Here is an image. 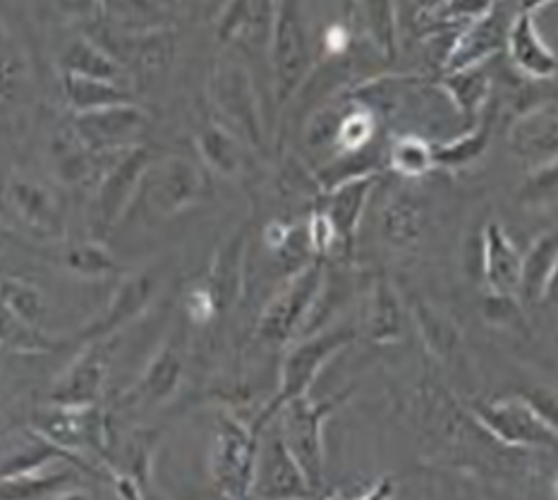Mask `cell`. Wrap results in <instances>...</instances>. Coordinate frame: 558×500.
I'll return each mask as SVG.
<instances>
[{
	"label": "cell",
	"mask_w": 558,
	"mask_h": 500,
	"mask_svg": "<svg viewBox=\"0 0 558 500\" xmlns=\"http://www.w3.org/2000/svg\"><path fill=\"white\" fill-rule=\"evenodd\" d=\"M324 264L314 259L293 273V278L278 290V295L266 304L259 321L257 336L269 345H283L290 338H295L302 326L307 324V316L317 304L324 290Z\"/></svg>",
	"instance_id": "cell-6"
},
{
	"label": "cell",
	"mask_w": 558,
	"mask_h": 500,
	"mask_svg": "<svg viewBox=\"0 0 558 500\" xmlns=\"http://www.w3.org/2000/svg\"><path fill=\"white\" fill-rule=\"evenodd\" d=\"M326 500H343L341 496H331V498H326Z\"/></svg>",
	"instance_id": "cell-50"
},
{
	"label": "cell",
	"mask_w": 558,
	"mask_h": 500,
	"mask_svg": "<svg viewBox=\"0 0 558 500\" xmlns=\"http://www.w3.org/2000/svg\"><path fill=\"white\" fill-rule=\"evenodd\" d=\"M151 163V151L140 144L116 154L113 161L101 170L92 199V240L104 242L123 221L132 199L147 180Z\"/></svg>",
	"instance_id": "cell-1"
},
{
	"label": "cell",
	"mask_w": 558,
	"mask_h": 500,
	"mask_svg": "<svg viewBox=\"0 0 558 500\" xmlns=\"http://www.w3.org/2000/svg\"><path fill=\"white\" fill-rule=\"evenodd\" d=\"M185 376V357L183 350L175 343L173 336H168L163 343L156 347L147 367L140 374V378L128 393L123 395V405L130 412H149L166 405L173 400L183 383Z\"/></svg>",
	"instance_id": "cell-14"
},
{
	"label": "cell",
	"mask_w": 558,
	"mask_h": 500,
	"mask_svg": "<svg viewBox=\"0 0 558 500\" xmlns=\"http://www.w3.org/2000/svg\"><path fill=\"white\" fill-rule=\"evenodd\" d=\"M345 395L314 400L312 395L298 398L278 412V436L283 438L288 453L293 455L298 467L305 474L312 491H319L326 472V448H324V422L331 417Z\"/></svg>",
	"instance_id": "cell-2"
},
{
	"label": "cell",
	"mask_w": 558,
	"mask_h": 500,
	"mask_svg": "<svg viewBox=\"0 0 558 500\" xmlns=\"http://www.w3.org/2000/svg\"><path fill=\"white\" fill-rule=\"evenodd\" d=\"M144 185L149 187V204L163 216L183 214L206 199L209 180L187 156H166L154 161Z\"/></svg>",
	"instance_id": "cell-11"
},
{
	"label": "cell",
	"mask_w": 558,
	"mask_h": 500,
	"mask_svg": "<svg viewBox=\"0 0 558 500\" xmlns=\"http://www.w3.org/2000/svg\"><path fill=\"white\" fill-rule=\"evenodd\" d=\"M544 302H549V304H554V307H558V266L549 280L547 292H544Z\"/></svg>",
	"instance_id": "cell-47"
},
{
	"label": "cell",
	"mask_w": 558,
	"mask_h": 500,
	"mask_svg": "<svg viewBox=\"0 0 558 500\" xmlns=\"http://www.w3.org/2000/svg\"><path fill=\"white\" fill-rule=\"evenodd\" d=\"M108 364H111V345L108 340L84 345L80 355L72 359L60 374L51 390L48 405L53 407H96L104 398L108 381Z\"/></svg>",
	"instance_id": "cell-13"
},
{
	"label": "cell",
	"mask_w": 558,
	"mask_h": 500,
	"mask_svg": "<svg viewBox=\"0 0 558 500\" xmlns=\"http://www.w3.org/2000/svg\"><path fill=\"white\" fill-rule=\"evenodd\" d=\"M470 414L496 441L511 448H554L558 431L544 414L523 395L477 400Z\"/></svg>",
	"instance_id": "cell-5"
},
{
	"label": "cell",
	"mask_w": 558,
	"mask_h": 500,
	"mask_svg": "<svg viewBox=\"0 0 558 500\" xmlns=\"http://www.w3.org/2000/svg\"><path fill=\"white\" fill-rule=\"evenodd\" d=\"M482 271L494 295H520V288H523V254L499 223H489L484 228Z\"/></svg>",
	"instance_id": "cell-19"
},
{
	"label": "cell",
	"mask_w": 558,
	"mask_h": 500,
	"mask_svg": "<svg viewBox=\"0 0 558 500\" xmlns=\"http://www.w3.org/2000/svg\"><path fill=\"white\" fill-rule=\"evenodd\" d=\"M0 300L27 324L44 328L46 300L36 285L22 278H0Z\"/></svg>",
	"instance_id": "cell-38"
},
{
	"label": "cell",
	"mask_w": 558,
	"mask_h": 500,
	"mask_svg": "<svg viewBox=\"0 0 558 500\" xmlns=\"http://www.w3.org/2000/svg\"><path fill=\"white\" fill-rule=\"evenodd\" d=\"M367 333L374 343L386 345L396 343L400 338V304L391 283L384 278H376L369 295L367 309Z\"/></svg>",
	"instance_id": "cell-33"
},
{
	"label": "cell",
	"mask_w": 558,
	"mask_h": 500,
	"mask_svg": "<svg viewBox=\"0 0 558 500\" xmlns=\"http://www.w3.org/2000/svg\"><path fill=\"white\" fill-rule=\"evenodd\" d=\"M271 68L278 106L288 103L290 96L305 80L310 70V36L302 17V8L295 3H278L271 32Z\"/></svg>",
	"instance_id": "cell-9"
},
{
	"label": "cell",
	"mask_w": 558,
	"mask_h": 500,
	"mask_svg": "<svg viewBox=\"0 0 558 500\" xmlns=\"http://www.w3.org/2000/svg\"><path fill=\"white\" fill-rule=\"evenodd\" d=\"M412 319H415L417 331L432 355L441 359L451 355L458 343V331L448 316L427 302H415L412 304Z\"/></svg>",
	"instance_id": "cell-34"
},
{
	"label": "cell",
	"mask_w": 558,
	"mask_h": 500,
	"mask_svg": "<svg viewBox=\"0 0 558 500\" xmlns=\"http://www.w3.org/2000/svg\"><path fill=\"white\" fill-rule=\"evenodd\" d=\"M48 158H51V168L56 178L70 187L87 185V182L94 180V175H101L104 170L101 168L104 156H96L89 149H84L82 142L72 134L70 127L56 134Z\"/></svg>",
	"instance_id": "cell-24"
},
{
	"label": "cell",
	"mask_w": 558,
	"mask_h": 500,
	"mask_svg": "<svg viewBox=\"0 0 558 500\" xmlns=\"http://www.w3.org/2000/svg\"><path fill=\"white\" fill-rule=\"evenodd\" d=\"M5 242H8V233H5L3 228H0V252L5 249Z\"/></svg>",
	"instance_id": "cell-49"
},
{
	"label": "cell",
	"mask_w": 558,
	"mask_h": 500,
	"mask_svg": "<svg viewBox=\"0 0 558 500\" xmlns=\"http://www.w3.org/2000/svg\"><path fill=\"white\" fill-rule=\"evenodd\" d=\"M111 479L118 500H144V484L135 474L120 469L113 462H104L101 465Z\"/></svg>",
	"instance_id": "cell-44"
},
{
	"label": "cell",
	"mask_w": 558,
	"mask_h": 500,
	"mask_svg": "<svg viewBox=\"0 0 558 500\" xmlns=\"http://www.w3.org/2000/svg\"><path fill=\"white\" fill-rule=\"evenodd\" d=\"M312 493V486L293 455L288 453L283 438L278 434L271 436L266 446L259 448L252 496L259 500H307Z\"/></svg>",
	"instance_id": "cell-16"
},
{
	"label": "cell",
	"mask_w": 558,
	"mask_h": 500,
	"mask_svg": "<svg viewBox=\"0 0 558 500\" xmlns=\"http://www.w3.org/2000/svg\"><path fill=\"white\" fill-rule=\"evenodd\" d=\"M374 185H376V173H367V175L350 178L326 194L324 214L331 221L336 237L343 247L353 245L362 214H365V206Z\"/></svg>",
	"instance_id": "cell-22"
},
{
	"label": "cell",
	"mask_w": 558,
	"mask_h": 500,
	"mask_svg": "<svg viewBox=\"0 0 558 500\" xmlns=\"http://www.w3.org/2000/svg\"><path fill=\"white\" fill-rule=\"evenodd\" d=\"M63 345L65 340L48 338L44 328L27 324L0 300V347L17 352V355H44V352H53Z\"/></svg>",
	"instance_id": "cell-29"
},
{
	"label": "cell",
	"mask_w": 558,
	"mask_h": 500,
	"mask_svg": "<svg viewBox=\"0 0 558 500\" xmlns=\"http://www.w3.org/2000/svg\"><path fill=\"white\" fill-rule=\"evenodd\" d=\"M388 161L396 173L405 178H422L427 175L434 166V146H429L424 139L408 134V137H398L391 142L388 149Z\"/></svg>",
	"instance_id": "cell-39"
},
{
	"label": "cell",
	"mask_w": 558,
	"mask_h": 500,
	"mask_svg": "<svg viewBox=\"0 0 558 500\" xmlns=\"http://www.w3.org/2000/svg\"><path fill=\"white\" fill-rule=\"evenodd\" d=\"M156 290H159V273L151 271V268L120 276L104 312L84 328L77 340H82L84 345L111 340L118 331H123L125 326L135 324L140 316L147 312L151 300L156 297Z\"/></svg>",
	"instance_id": "cell-12"
},
{
	"label": "cell",
	"mask_w": 558,
	"mask_h": 500,
	"mask_svg": "<svg viewBox=\"0 0 558 500\" xmlns=\"http://www.w3.org/2000/svg\"><path fill=\"white\" fill-rule=\"evenodd\" d=\"M197 154L204 166L216 175L235 178L242 170V149L240 139L221 123H209L197 132Z\"/></svg>",
	"instance_id": "cell-28"
},
{
	"label": "cell",
	"mask_w": 558,
	"mask_h": 500,
	"mask_svg": "<svg viewBox=\"0 0 558 500\" xmlns=\"http://www.w3.org/2000/svg\"><path fill=\"white\" fill-rule=\"evenodd\" d=\"M355 333L345 326L329 328V331H322L317 336H310L300 340L298 345L288 350V355L281 364V381H278V393L274 395L271 405L262 412L259 422L254 424V431H262L266 422L276 417L288 402L298 398L310 395V388L317 381V376L326 367V362H331L338 352L345 350L353 343Z\"/></svg>",
	"instance_id": "cell-3"
},
{
	"label": "cell",
	"mask_w": 558,
	"mask_h": 500,
	"mask_svg": "<svg viewBox=\"0 0 558 500\" xmlns=\"http://www.w3.org/2000/svg\"><path fill=\"white\" fill-rule=\"evenodd\" d=\"M72 479L75 474L63 469V465L24 474V477L0 479V500H53L63 491L75 489Z\"/></svg>",
	"instance_id": "cell-30"
},
{
	"label": "cell",
	"mask_w": 558,
	"mask_h": 500,
	"mask_svg": "<svg viewBox=\"0 0 558 500\" xmlns=\"http://www.w3.org/2000/svg\"><path fill=\"white\" fill-rule=\"evenodd\" d=\"M53 500H92V496L87 491H82V489H68L60 496H56Z\"/></svg>",
	"instance_id": "cell-48"
},
{
	"label": "cell",
	"mask_w": 558,
	"mask_h": 500,
	"mask_svg": "<svg viewBox=\"0 0 558 500\" xmlns=\"http://www.w3.org/2000/svg\"><path fill=\"white\" fill-rule=\"evenodd\" d=\"M542 5H525L508 24L506 51L511 63L530 80H549L558 72V58L537 29L535 15Z\"/></svg>",
	"instance_id": "cell-17"
},
{
	"label": "cell",
	"mask_w": 558,
	"mask_h": 500,
	"mask_svg": "<svg viewBox=\"0 0 558 500\" xmlns=\"http://www.w3.org/2000/svg\"><path fill=\"white\" fill-rule=\"evenodd\" d=\"M441 89L460 113L470 120H475V118H482L484 106L489 101L492 80L484 75L482 68L463 70V72H446Z\"/></svg>",
	"instance_id": "cell-31"
},
{
	"label": "cell",
	"mask_w": 558,
	"mask_h": 500,
	"mask_svg": "<svg viewBox=\"0 0 558 500\" xmlns=\"http://www.w3.org/2000/svg\"><path fill=\"white\" fill-rule=\"evenodd\" d=\"M149 115L137 103H120L99 108V111L75 113L70 130L84 149L96 156H113L140 146Z\"/></svg>",
	"instance_id": "cell-10"
},
{
	"label": "cell",
	"mask_w": 558,
	"mask_h": 500,
	"mask_svg": "<svg viewBox=\"0 0 558 500\" xmlns=\"http://www.w3.org/2000/svg\"><path fill=\"white\" fill-rule=\"evenodd\" d=\"M511 149L535 168L558 161V108L539 103L520 115L508 132Z\"/></svg>",
	"instance_id": "cell-20"
},
{
	"label": "cell",
	"mask_w": 558,
	"mask_h": 500,
	"mask_svg": "<svg viewBox=\"0 0 558 500\" xmlns=\"http://www.w3.org/2000/svg\"><path fill=\"white\" fill-rule=\"evenodd\" d=\"M276 5L269 3H235L228 5L218 22V39L245 41V44H271Z\"/></svg>",
	"instance_id": "cell-25"
},
{
	"label": "cell",
	"mask_w": 558,
	"mask_h": 500,
	"mask_svg": "<svg viewBox=\"0 0 558 500\" xmlns=\"http://www.w3.org/2000/svg\"><path fill=\"white\" fill-rule=\"evenodd\" d=\"M60 264H63L72 276L84 278V280H104L111 276H125L113 254H108L104 242L96 240H84L77 245H70L63 256H60Z\"/></svg>",
	"instance_id": "cell-32"
},
{
	"label": "cell",
	"mask_w": 558,
	"mask_h": 500,
	"mask_svg": "<svg viewBox=\"0 0 558 500\" xmlns=\"http://www.w3.org/2000/svg\"><path fill=\"white\" fill-rule=\"evenodd\" d=\"M125 46L135 65L147 72L166 68L173 58V34L166 29H142L130 34Z\"/></svg>",
	"instance_id": "cell-37"
},
{
	"label": "cell",
	"mask_w": 558,
	"mask_h": 500,
	"mask_svg": "<svg viewBox=\"0 0 558 500\" xmlns=\"http://www.w3.org/2000/svg\"><path fill=\"white\" fill-rule=\"evenodd\" d=\"M63 92L72 113H89L108 106L135 103V96H132L125 84L77 77L68 75V72H63Z\"/></svg>",
	"instance_id": "cell-26"
},
{
	"label": "cell",
	"mask_w": 558,
	"mask_h": 500,
	"mask_svg": "<svg viewBox=\"0 0 558 500\" xmlns=\"http://www.w3.org/2000/svg\"><path fill=\"white\" fill-rule=\"evenodd\" d=\"M209 89L216 111L228 120V130L252 146H262L264 123L250 70L238 60H218Z\"/></svg>",
	"instance_id": "cell-8"
},
{
	"label": "cell",
	"mask_w": 558,
	"mask_h": 500,
	"mask_svg": "<svg viewBox=\"0 0 558 500\" xmlns=\"http://www.w3.org/2000/svg\"><path fill=\"white\" fill-rule=\"evenodd\" d=\"M492 142V123L489 120H480L477 125H472L468 134L463 137H456L453 142H446L434 146V166L441 168H460L468 166L472 161L487 151V146Z\"/></svg>",
	"instance_id": "cell-35"
},
{
	"label": "cell",
	"mask_w": 558,
	"mask_h": 500,
	"mask_svg": "<svg viewBox=\"0 0 558 500\" xmlns=\"http://www.w3.org/2000/svg\"><path fill=\"white\" fill-rule=\"evenodd\" d=\"M357 12L365 20V27L372 41L379 46V51L388 58H396V8L388 3H369L360 5Z\"/></svg>",
	"instance_id": "cell-41"
},
{
	"label": "cell",
	"mask_w": 558,
	"mask_h": 500,
	"mask_svg": "<svg viewBox=\"0 0 558 500\" xmlns=\"http://www.w3.org/2000/svg\"><path fill=\"white\" fill-rule=\"evenodd\" d=\"M60 68L68 75L77 77L106 80L116 84L128 82V68L120 63L118 56L99 41L87 39V36H77L65 46L63 56H60Z\"/></svg>",
	"instance_id": "cell-23"
},
{
	"label": "cell",
	"mask_w": 558,
	"mask_h": 500,
	"mask_svg": "<svg viewBox=\"0 0 558 500\" xmlns=\"http://www.w3.org/2000/svg\"><path fill=\"white\" fill-rule=\"evenodd\" d=\"M185 309H187L190 321L197 324V326L209 324V321L214 319V316L218 314L216 302H214V297H211V292L204 288V283H202V285H194V288L187 292Z\"/></svg>",
	"instance_id": "cell-43"
},
{
	"label": "cell",
	"mask_w": 558,
	"mask_h": 500,
	"mask_svg": "<svg viewBox=\"0 0 558 500\" xmlns=\"http://www.w3.org/2000/svg\"><path fill=\"white\" fill-rule=\"evenodd\" d=\"M245 252L247 230L238 228L214 254L209 276L204 278V288L211 292L218 314L228 312L240 300L242 278H245Z\"/></svg>",
	"instance_id": "cell-21"
},
{
	"label": "cell",
	"mask_w": 558,
	"mask_h": 500,
	"mask_svg": "<svg viewBox=\"0 0 558 500\" xmlns=\"http://www.w3.org/2000/svg\"><path fill=\"white\" fill-rule=\"evenodd\" d=\"M504 27V12L496 3H489V8L477 15L472 22H468L463 32L458 34L453 41L451 53H448L444 70L446 72H463L482 68L484 60H489L506 46Z\"/></svg>",
	"instance_id": "cell-18"
},
{
	"label": "cell",
	"mask_w": 558,
	"mask_h": 500,
	"mask_svg": "<svg viewBox=\"0 0 558 500\" xmlns=\"http://www.w3.org/2000/svg\"><path fill=\"white\" fill-rule=\"evenodd\" d=\"M24 82H27V58L15 34L0 20V101L17 99Z\"/></svg>",
	"instance_id": "cell-36"
},
{
	"label": "cell",
	"mask_w": 558,
	"mask_h": 500,
	"mask_svg": "<svg viewBox=\"0 0 558 500\" xmlns=\"http://www.w3.org/2000/svg\"><path fill=\"white\" fill-rule=\"evenodd\" d=\"M558 266V228L539 235L523 254V295L530 304L542 302Z\"/></svg>",
	"instance_id": "cell-27"
},
{
	"label": "cell",
	"mask_w": 558,
	"mask_h": 500,
	"mask_svg": "<svg viewBox=\"0 0 558 500\" xmlns=\"http://www.w3.org/2000/svg\"><path fill=\"white\" fill-rule=\"evenodd\" d=\"M381 228L384 235L393 242V245H410L420 237L422 216L417 204L408 197H393L386 204L381 214Z\"/></svg>",
	"instance_id": "cell-40"
},
{
	"label": "cell",
	"mask_w": 558,
	"mask_h": 500,
	"mask_svg": "<svg viewBox=\"0 0 558 500\" xmlns=\"http://www.w3.org/2000/svg\"><path fill=\"white\" fill-rule=\"evenodd\" d=\"M34 431L82 460L84 450L99 458V465L111 462V431L104 410L96 407H53L36 414ZM84 462V460H82Z\"/></svg>",
	"instance_id": "cell-7"
},
{
	"label": "cell",
	"mask_w": 558,
	"mask_h": 500,
	"mask_svg": "<svg viewBox=\"0 0 558 500\" xmlns=\"http://www.w3.org/2000/svg\"><path fill=\"white\" fill-rule=\"evenodd\" d=\"M525 197L532 202H547L558 197V161L535 168L525 185Z\"/></svg>",
	"instance_id": "cell-42"
},
{
	"label": "cell",
	"mask_w": 558,
	"mask_h": 500,
	"mask_svg": "<svg viewBox=\"0 0 558 500\" xmlns=\"http://www.w3.org/2000/svg\"><path fill=\"white\" fill-rule=\"evenodd\" d=\"M259 434L254 426L242 424L233 414H218L214 448H211V479L216 491L226 500H245L252 496L254 469L259 455Z\"/></svg>",
	"instance_id": "cell-4"
},
{
	"label": "cell",
	"mask_w": 558,
	"mask_h": 500,
	"mask_svg": "<svg viewBox=\"0 0 558 500\" xmlns=\"http://www.w3.org/2000/svg\"><path fill=\"white\" fill-rule=\"evenodd\" d=\"M391 496H393L391 479H381L367 496H362L360 500H391Z\"/></svg>",
	"instance_id": "cell-46"
},
{
	"label": "cell",
	"mask_w": 558,
	"mask_h": 500,
	"mask_svg": "<svg viewBox=\"0 0 558 500\" xmlns=\"http://www.w3.org/2000/svg\"><path fill=\"white\" fill-rule=\"evenodd\" d=\"M348 41H350V36H348V29L343 27V24H333V27L326 32V46H329V51H333V53H341L348 46Z\"/></svg>",
	"instance_id": "cell-45"
},
{
	"label": "cell",
	"mask_w": 558,
	"mask_h": 500,
	"mask_svg": "<svg viewBox=\"0 0 558 500\" xmlns=\"http://www.w3.org/2000/svg\"><path fill=\"white\" fill-rule=\"evenodd\" d=\"M8 206L34 235L58 240L65 235V216L53 190L29 175L15 173L5 185Z\"/></svg>",
	"instance_id": "cell-15"
}]
</instances>
